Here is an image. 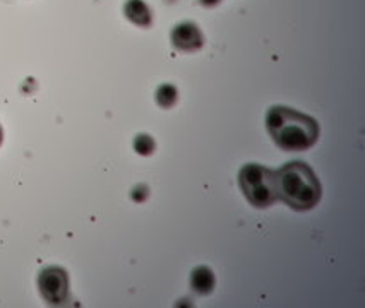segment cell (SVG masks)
Instances as JSON below:
<instances>
[{
	"instance_id": "7",
	"label": "cell",
	"mask_w": 365,
	"mask_h": 308,
	"mask_svg": "<svg viewBox=\"0 0 365 308\" xmlns=\"http://www.w3.org/2000/svg\"><path fill=\"white\" fill-rule=\"evenodd\" d=\"M190 286L196 293L199 295H208L213 291L214 288V274L209 267L199 266L192 271V276H190Z\"/></svg>"
},
{
	"instance_id": "6",
	"label": "cell",
	"mask_w": 365,
	"mask_h": 308,
	"mask_svg": "<svg viewBox=\"0 0 365 308\" xmlns=\"http://www.w3.org/2000/svg\"><path fill=\"white\" fill-rule=\"evenodd\" d=\"M124 14L125 18L136 24V26H141V28L151 26L153 14L144 0H127L124 6Z\"/></svg>"
},
{
	"instance_id": "12",
	"label": "cell",
	"mask_w": 365,
	"mask_h": 308,
	"mask_svg": "<svg viewBox=\"0 0 365 308\" xmlns=\"http://www.w3.org/2000/svg\"><path fill=\"white\" fill-rule=\"evenodd\" d=\"M0 144H2V129H0Z\"/></svg>"
},
{
	"instance_id": "8",
	"label": "cell",
	"mask_w": 365,
	"mask_h": 308,
	"mask_svg": "<svg viewBox=\"0 0 365 308\" xmlns=\"http://www.w3.org/2000/svg\"><path fill=\"white\" fill-rule=\"evenodd\" d=\"M177 88L172 84H163L156 91V103L163 108H172L177 103Z\"/></svg>"
},
{
	"instance_id": "10",
	"label": "cell",
	"mask_w": 365,
	"mask_h": 308,
	"mask_svg": "<svg viewBox=\"0 0 365 308\" xmlns=\"http://www.w3.org/2000/svg\"><path fill=\"white\" fill-rule=\"evenodd\" d=\"M132 199L137 202H143L144 199H148V187H144V185H137V187L132 190Z\"/></svg>"
},
{
	"instance_id": "3",
	"label": "cell",
	"mask_w": 365,
	"mask_h": 308,
	"mask_svg": "<svg viewBox=\"0 0 365 308\" xmlns=\"http://www.w3.org/2000/svg\"><path fill=\"white\" fill-rule=\"evenodd\" d=\"M238 184H241L243 196L255 208H270L278 201L274 172L266 166L254 163L245 165L238 173Z\"/></svg>"
},
{
	"instance_id": "4",
	"label": "cell",
	"mask_w": 365,
	"mask_h": 308,
	"mask_svg": "<svg viewBox=\"0 0 365 308\" xmlns=\"http://www.w3.org/2000/svg\"><path fill=\"white\" fill-rule=\"evenodd\" d=\"M38 290L50 305H62L69 297V278L62 267L50 266L38 276Z\"/></svg>"
},
{
	"instance_id": "5",
	"label": "cell",
	"mask_w": 365,
	"mask_h": 308,
	"mask_svg": "<svg viewBox=\"0 0 365 308\" xmlns=\"http://www.w3.org/2000/svg\"><path fill=\"white\" fill-rule=\"evenodd\" d=\"M172 45L180 52H197L204 45V38L196 23H178L172 31Z\"/></svg>"
},
{
	"instance_id": "11",
	"label": "cell",
	"mask_w": 365,
	"mask_h": 308,
	"mask_svg": "<svg viewBox=\"0 0 365 308\" xmlns=\"http://www.w3.org/2000/svg\"><path fill=\"white\" fill-rule=\"evenodd\" d=\"M199 2L206 7H213V6H216V4H220V0H199Z\"/></svg>"
},
{
	"instance_id": "1",
	"label": "cell",
	"mask_w": 365,
	"mask_h": 308,
	"mask_svg": "<svg viewBox=\"0 0 365 308\" xmlns=\"http://www.w3.org/2000/svg\"><path fill=\"white\" fill-rule=\"evenodd\" d=\"M266 127L270 136L283 151H307L319 137L315 119L288 107H271L266 113Z\"/></svg>"
},
{
	"instance_id": "2",
	"label": "cell",
	"mask_w": 365,
	"mask_h": 308,
	"mask_svg": "<svg viewBox=\"0 0 365 308\" xmlns=\"http://www.w3.org/2000/svg\"><path fill=\"white\" fill-rule=\"evenodd\" d=\"M277 194L295 211H309L319 204L323 196L321 184L303 161H291L274 172Z\"/></svg>"
},
{
	"instance_id": "9",
	"label": "cell",
	"mask_w": 365,
	"mask_h": 308,
	"mask_svg": "<svg viewBox=\"0 0 365 308\" xmlns=\"http://www.w3.org/2000/svg\"><path fill=\"white\" fill-rule=\"evenodd\" d=\"M155 146V141H153L151 136H148V134H139V136L136 137V141H134V149H136V153L141 154V156H149V154H153Z\"/></svg>"
}]
</instances>
